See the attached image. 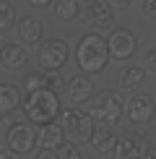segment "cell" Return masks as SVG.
Masks as SVG:
<instances>
[{
    "instance_id": "cell-9",
    "label": "cell",
    "mask_w": 156,
    "mask_h": 159,
    "mask_svg": "<svg viewBox=\"0 0 156 159\" xmlns=\"http://www.w3.org/2000/svg\"><path fill=\"white\" fill-rule=\"evenodd\" d=\"M63 138H65V130H63V123H44L39 125V133H37V149H39V157H47V154H57V149L63 146Z\"/></svg>"
},
{
    "instance_id": "cell-19",
    "label": "cell",
    "mask_w": 156,
    "mask_h": 159,
    "mask_svg": "<svg viewBox=\"0 0 156 159\" xmlns=\"http://www.w3.org/2000/svg\"><path fill=\"white\" fill-rule=\"evenodd\" d=\"M16 8H13L11 0H0V31H8L16 24Z\"/></svg>"
},
{
    "instance_id": "cell-11",
    "label": "cell",
    "mask_w": 156,
    "mask_h": 159,
    "mask_svg": "<svg viewBox=\"0 0 156 159\" xmlns=\"http://www.w3.org/2000/svg\"><path fill=\"white\" fill-rule=\"evenodd\" d=\"M65 89H68V97L73 104H86L89 99H94V81L89 78V73H76L68 78V84H65Z\"/></svg>"
},
{
    "instance_id": "cell-20",
    "label": "cell",
    "mask_w": 156,
    "mask_h": 159,
    "mask_svg": "<svg viewBox=\"0 0 156 159\" xmlns=\"http://www.w3.org/2000/svg\"><path fill=\"white\" fill-rule=\"evenodd\" d=\"M44 86H47V84H44V70H42V68L34 70V73H29V76L24 78V89H26V91H37V89H44Z\"/></svg>"
},
{
    "instance_id": "cell-26",
    "label": "cell",
    "mask_w": 156,
    "mask_h": 159,
    "mask_svg": "<svg viewBox=\"0 0 156 159\" xmlns=\"http://www.w3.org/2000/svg\"><path fill=\"white\" fill-rule=\"evenodd\" d=\"M52 0H29V5H34V8H44V5H50Z\"/></svg>"
},
{
    "instance_id": "cell-1",
    "label": "cell",
    "mask_w": 156,
    "mask_h": 159,
    "mask_svg": "<svg viewBox=\"0 0 156 159\" xmlns=\"http://www.w3.org/2000/svg\"><path fill=\"white\" fill-rule=\"evenodd\" d=\"M73 57H76V65L83 73H89V76L104 73V68L109 65V57H112L109 42L102 34H96V31H86V34H81V39L76 42Z\"/></svg>"
},
{
    "instance_id": "cell-25",
    "label": "cell",
    "mask_w": 156,
    "mask_h": 159,
    "mask_svg": "<svg viewBox=\"0 0 156 159\" xmlns=\"http://www.w3.org/2000/svg\"><path fill=\"white\" fill-rule=\"evenodd\" d=\"M109 3H112L115 11H125V8H130V3H133V0H109Z\"/></svg>"
},
{
    "instance_id": "cell-14",
    "label": "cell",
    "mask_w": 156,
    "mask_h": 159,
    "mask_svg": "<svg viewBox=\"0 0 156 159\" xmlns=\"http://www.w3.org/2000/svg\"><path fill=\"white\" fill-rule=\"evenodd\" d=\"M0 63L8 70H21V68H26V63H29V52H26V47H21V44L5 42L3 47H0Z\"/></svg>"
},
{
    "instance_id": "cell-7",
    "label": "cell",
    "mask_w": 156,
    "mask_h": 159,
    "mask_svg": "<svg viewBox=\"0 0 156 159\" xmlns=\"http://www.w3.org/2000/svg\"><path fill=\"white\" fill-rule=\"evenodd\" d=\"M151 138L148 133L141 128V125H135V128H128L125 133L120 136V141H117V157H148L151 154Z\"/></svg>"
},
{
    "instance_id": "cell-5",
    "label": "cell",
    "mask_w": 156,
    "mask_h": 159,
    "mask_svg": "<svg viewBox=\"0 0 156 159\" xmlns=\"http://www.w3.org/2000/svg\"><path fill=\"white\" fill-rule=\"evenodd\" d=\"M34 125L37 123H31L29 117L8 125V130H5V146H8V151L13 157H26L37 146V133L39 130H34Z\"/></svg>"
},
{
    "instance_id": "cell-16",
    "label": "cell",
    "mask_w": 156,
    "mask_h": 159,
    "mask_svg": "<svg viewBox=\"0 0 156 159\" xmlns=\"http://www.w3.org/2000/svg\"><path fill=\"white\" fill-rule=\"evenodd\" d=\"M21 107V91L16 84H3L0 86V115H11Z\"/></svg>"
},
{
    "instance_id": "cell-18",
    "label": "cell",
    "mask_w": 156,
    "mask_h": 159,
    "mask_svg": "<svg viewBox=\"0 0 156 159\" xmlns=\"http://www.w3.org/2000/svg\"><path fill=\"white\" fill-rule=\"evenodd\" d=\"M52 13L57 21H76L81 16V5H78V0H55Z\"/></svg>"
},
{
    "instance_id": "cell-22",
    "label": "cell",
    "mask_w": 156,
    "mask_h": 159,
    "mask_svg": "<svg viewBox=\"0 0 156 159\" xmlns=\"http://www.w3.org/2000/svg\"><path fill=\"white\" fill-rule=\"evenodd\" d=\"M81 143H76V141H65L60 149H57V157H70V159H76V157H81Z\"/></svg>"
},
{
    "instance_id": "cell-15",
    "label": "cell",
    "mask_w": 156,
    "mask_h": 159,
    "mask_svg": "<svg viewBox=\"0 0 156 159\" xmlns=\"http://www.w3.org/2000/svg\"><path fill=\"white\" fill-rule=\"evenodd\" d=\"M117 84H120V91H141V86L146 84V70L141 65H125V68L117 73Z\"/></svg>"
},
{
    "instance_id": "cell-6",
    "label": "cell",
    "mask_w": 156,
    "mask_h": 159,
    "mask_svg": "<svg viewBox=\"0 0 156 159\" xmlns=\"http://www.w3.org/2000/svg\"><path fill=\"white\" fill-rule=\"evenodd\" d=\"M68 57H70V47L60 37H52L47 42H42V47L37 50V63L42 70H63Z\"/></svg>"
},
{
    "instance_id": "cell-8",
    "label": "cell",
    "mask_w": 156,
    "mask_h": 159,
    "mask_svg": "<svg viewBox=\"0 0 156 159\" xmlns=\"http://www.w3.org/2000/svg\"><path fill=\"white\" fill-rule=\"evenodd\" d=\"M156 117V99L148 91H135L128 102V120L133 125H148Z\"/></svg>"
},
{
    "instance_id": "cell-2",
    "label": "cell",
    "mask_w": 156,
    "mask_h": 159,
    "mask_svg": "<svg viewBox=\"0 0 156 159\" xmlns=\"http://www.w3.org/2000/svg\"><path fill=\"white\" fill-rule=\"evenodd\" d=\"M60 99H57V91L55 89H37V91H26V99H24V115L29 117L31 123L37 125H44V123H52L60 117Z\"/></svg>"
},
{
    "instance_id": "cell-10",
    "label": "cell",
    "mask_w": 156,
    "mask_h": 159,
    "mask_svg": "<svg viewBox=\"0 0 156 159\" xmlns=\"http://www.w3.org/2000/svg\"><path fill=\"white\" fill-rule=\"evenodd\" d=\"M107 42H109V52H112L115 60H130L138 50V37L130 29H112Z\"/></svg>"
},
{
    "instance_id": "cell-3",
    "label": "cell",
    "mask_w": 156,
    "mask_h": 159,
    "mask_svg": "<svg viewBox=\"0 0 156 159\" xmlns=\"http://www.w3.org/2000/svg\"><path fill=\"white\" fill-rule=\"evenodd\" d=\"M91 117L96 120V125H117L125 115V99H122L120 91H112V89H104L99 94H94L91 99Z\"/></svg>"
},
{
    "instance_id": "cell-24",
    "label": "cell",
    "mask_w": 156,
    "mask_h": 159,
    "mask_svg": "<svg viewBox=\"0 0 156 159\" xmlns=\"http://www.w3.org/2000/svg\"><path fill=\"white\" fill-rule=\"evenodd\" d=\"M143 63H146V68H156V47L146 52V60Z\"/></svg>"
},
{
    "instance_id": "cell-23",
    "label": "cell",
    "mask_w": 156,
    "mask_h": 159,
    "mask_svg": "<svg viewBox=\"0 0 156 159\" xmlns=\"http://www.w3.org/2000/svg\"><path fill=\"white\" fill-rule=\"evenodd\" d=\"M143 13L156 18V0H143Z\"/></svg>"
},
{
    "instance_id": "cell-4",
    "label": "cell",
    "mask_w": 156,
    "mask_h": 159,
    "mask_svg": "<svg viewBox=\"0 0 156 159\" xmlns=\"http://www.w3.org/2000/svg\"><path fill=\"white\" fill-rule=\"evenodd\" d=\"M60 123L65 130V138L76 143H91L96 133V120L91 117V112H83L78 107H65L60 112Z\"/></svg>"
},
{
    "instance_id": "cell-21",
    "label": "cell",
    "mask_w": 156,
    "mask_h": 159,
    "mask_svg": "<svg viewBox=\"0 0 156 159\" xmlns=\"http://www.w3.org/2000/svg\"><path fill=\"white\" fill-rule=\"evenodd\" d=\"M44 84H47V89L60 91V89H63V84H68V81H63L60 70H44Z\"/></svg>"
},
{
    "instance_id": "cell-13",
    "label": "cell",
    "mask_w": 156,
    "mask_h": 159,
    "mask_svg": "<svg viewBox=\"0 0 156 159\" xmlns=\"http://www.w3.org/2000/svg\"><path fill=\"white\" fill-rule=\"evenodd\" d=\"M16 34H18V42H24L26 47H34V44L42 42L44 26H42V21H37L34 16H21L18 24H16Z\"/></svg>"
},
{
    "instance_id": "cell-12",
    "label": "cell",
    "mask_w": 156,
    "mask_h": 159,
    "mask_svg": "<svg viewBox=\"0 0 156 159\" xmlns=\"http://www.w3.org/2000/svg\"><path fill=\"white\" fill-rule=\"evenodd\" d=\"M83 13H86V21L91 26H96V29H107L115 21V8L109 0H89Z\"/></svg>"
},
{
    "instance_id": "cell-17",
    "label": "cell",
    "mask_w": 156,
    "mask_h": 159,
    "mask_svg": "<svg viewBox=\"0 0 156 159\" xmlns=\"http://www.w3.org/2000/svg\"><path fill=\"white\" fill-rule=\"evenodd\" d=\"M117 141H120V136H117L109 125H102V130L94 133V141H91V143L96 146L99 154H115V151H117Z\"/></svg>"
}]
</instances>
